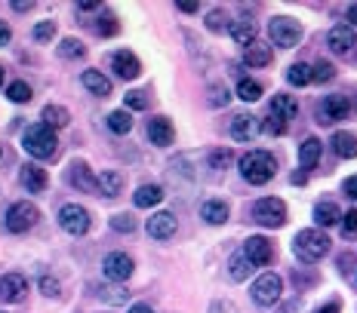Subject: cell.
Masks as SVG:
<instances>
[{
    "instance_id": "cell-21",
    "label": "cell",
    "mask_w": 357,
    "mask_h": 313,
    "mask_svg": "<svg viewBox=\"0 0 357 313\" xmlns=\"http://www.w3.org/2000/svg\"><path fill=\"white\" fill-rule=\"evenodd\" d=\"M342 218H345V215L339 212V206L333 203V200H321V203L314 206V221L321 227H333V225H339Z\"/></svg>"
},
{
    "instance_id": "cell-59",
    "label": "cell",
    "mask_w": 357,
    "mask_h": 313,
    "mask_svg": "<svg viewBox=\"0 0 357 313\" xmlns=\"http://www.w3.org/2000/svg\"><path fill=\"white\" fill-rule=\"evenodd\" d=\"M296 310V304H287V307H280V313H293Z\"/></svg>"
},
{
    "instance_id": "cell-12",
    "label": "cell",
    "mask_w": 357,
    "mask_h": 313,
    "mask_svg": "<svg viewBox=\"0 0 357 313\" xmlns=\"http://www.w3.org/2000/svg\"><path fill=\"white\" fill-rule=\"evenodd\" d=\"M243 255L256 267H265V264H271V258H274V246H271V240H265V236H250V240L243 243Z\"/></svg>"
},
{
    "instance_id": "cell-29",
    "label": "cell",
    "mask_w": 357,
    "mask_h": 313,
    "mask_svg": "<svg viewBox=\"0 0 357 313\" xmlns=\"http://www.w3.org/2000/svg\"><path fill=\"white\" fill-rule=\"evenodd\" d=\"M252 271H256V264H252V261L243 255V252H237V255H231V261H228V273H231L234 282H243Z\"/></svg>"
},
{
    "instance_id": "cell-23",
    "label": "cell",
    "mask_w": 357,
    "mask_h": 313,
    "mask_svg": "<svg viewBox=\"0 0 357 313\" xmlns=\"http://www.w3.org/2000/svg\"><path fill=\"white\" fill-rule=\"evenodd\" d=\"M271 114H274V117H280V120H293V117L299 114V104H296L293 95L278 93V95L271 99Z\"/></svg>"
},
{
    "instance_id": "cell-35",
    "label": "cell",
    "mask_w": 357,
    "mask_h": 313,
    "mask_svg": "<svg viewBox=\"0 0 357 313\" xmlns=\"http://www.w3.org/2000/svg\"><path fill=\"white\" fill-rule=\"evenodd\" d=\"M59 56H62V58H84L86 49H84V43H80V40H74V37H65V40L59 43Z\"/></svg>"
},
{
    "instance_id": "cell-49",
    "label": "cell",
    "mask_w": 357,
    "mask_h": 313,
    "mask_svg": "<svg viewBox=\"0 0 357 313\" xmlns=\"http://www.w3.org/2000/svg\"><path fill=\"white\" fill-rule=\"evenodd\" d=\"M210 313H237V307L231 301H215L213 307H210Z\"/></svg>"
},
{
    "instance_id": "cell-20",
    "label": "cell",
    "mask_w": 357,
    "mask_h": 313,
    "mask_svg": "<svg viewBox=\"0 0 357 313\" xmlns=\"http://www.w3.org/2000/svg\"><path fill=\"white\" fill-rule=\"evenodd\" d=\"M80 83H84V89H89L93 95H99V99H108L111 95V80L102 71H84L80 74Z\"/></svg>"
},
{
    "instance_id": "cell-47",
    "label": "cell",
    "mask_w": 357,
    "mask_h": 313,
    "mask_svg": "<svg viewBox=\"0 0 357 313\" xmlns=\"http://www.w3.org/2000/svg\"><path fill=\"white\" fill-rule=\"evenodd\" d=\"M231 163V151H213L210 154V166L213 169H225Z\"/></svg>"
},
{
    "instance_id": "cell-50",
    "label": "cell",
    "mask_w": 357,
    "mask_h": 313,
    "mask_svg": "<svg viewBox=\"0 0 357 313\" xmlns=\"http://www.w3.org/2000/svg\"><path fill=\"white\" fill-rule=\"evenodd\" d=\"M342 191L348 193L351 200H357V175H351V178H345V184H342Z\"/></svg>"
},
{
    "instance_id": "cell-24",
    "label": "cell",
    "mask_w": 357,
    "mask_h": 313,
    "mask_svg": "<svg viewBox=\"0 0 357 313\" xmlns=\"http://www.w3.org/2000/svg\"><path fill=\"white\" fill-rule=\"evenodd\" d=\"M200 218H204L206 225H225L228 221V206L222 203V200H206V203L200 206Z\"/></svg>"
},
{
    "instance_id": "cell-45",
    "label": "cell",
    "mask_w": 357,
    "mask_h": 313,
    "mask_svg": "<svg viewBox=\"0 0 357 313\" xmlns=\"http://www.w3.org/2000/svg\"><path fill=\"white\" fill-rule=\"evenodd\" d=\"M342 234H345V236H357V209H351V212L342 218Z\"/></svg>"
},
{
    "instance_id": "cell-58",
    "label": "cell",
    "mask_w": 357,
    "mask_h": 313,
    "mask_svg": "<svg viewBox=\"0 0 357 313\" xmlns=\"http://www.w3.org/2000/svg\"><path fill=\"white\" fill-rule=\"evenodd\" d=\"M302 182H308V175H305V172H296V175H293V184H302Z\"/></svg>"
},
{
    "instance_id": "cell-19",
    "label": "cell",
    "mask_w": 357,
    "mask_h": 313,
    "mask_svg": "<svg viewBox=\"0 0 357 313\" xmlns=\"http://www.w3.org/2000/svg\"><path fill=\"white\" fill-rule=\"evenodd\" d=\"M68 178H71L74 188H80V191H96V188H99V178H93V172H89V166L84 160H74L71 163Z\"/></svg>"
},
{
    "instance_id": "cell-15",
    "label": "cell",
    "mask_w": 357,
    "mask_h": 313,
    "mask_svg": "<svg viewBox=\"0 0 357 313\" xmlns=\"http://www.w3.org/2000/svg\"><path fill=\"white\" fill-rule=\"evenodd\" d=\"M176 215L173 212H158L148 218V236H154V240H169V236H176Z\"/></svg>"
},
{
    "instance_id": "cell-30",
    "label": "cell",
    "mask_w": 357,
    "mask_h": 313,
    "mask_svg": "<svg viewBox=\"0 0 357 313\" xmlns=\"http://www.w3.org/2000/svg\"><path fill=\"white\" fill-rule=\"evenodd\" d=\"M231 37H234L237 43H241L243 49H247V47H252V43H256V25H252L250 19L234 22V25H231Z\"/></svg>"
},
{
    "instance_id": "cell-55",
    "label": "cell",
    "mask_w": 357,
    "mask_h": 313,
    "mask_svg": "<svg viewBox=\"0 0 357 313\" xmlns=\"http://www.w3.org/2000/svg\"><path fill=\"white\" fill-rule=\"evenodd\" d=\"M348 22H351V28H357V3L348 6Z\"/></svg>"
},
{
    "instance_id": "cell-18",
    "label": "cell",
    "mask_w": 357,
    "mask_h": 313,
    "mask_svg": "<svg viewBox=\"0 0 357 313\" xmlns=\"http://www.w3.org/2000/svg\"><path fill=\"white\" fill-rule=\"evenodd\" d=\"M19 182L25 184L31 193H43V191H47V172H43L37 163H25V166H22Z\"/></svg>"
},
{
    "instance_id": "cell-10",
    "label": "cell",
    "mask_w": 357,
    "mask_h": 313,
    "mask_svg": "<svg viewBox=\"0 0 357 313\" xmlns=\"http://www.w3.org/2000/svg\"><path fill=\"white\" fill-rule=\"evenodd\" d=\"M102 273L111 280V282H123L132 277V258L123 255V252H111V255L102 261Z\"/></svg>"
},
{
    "instance_id": "cell-46",
    "label": "cell",
    "mask_w": 357,
    "mask_h": 313,
    "mask_svg": "<svg viewBox=\"0 0 357 313\" xmlns=\"http://www.w3.org/2000/svg\"><path fill=\"white\" fill-rule=\"evenodd\" d=\"M225 13L222 10H213L210 16H206V25H210V31H225Z\"/></svg>"
},
{
    "instance_id": "cell-2",
    "label": "cell",
    "mask_w": 357,
    "mask_h": 313,
    "mask_svg": "<svg viewBox=\"0 0 357 313\" xmlns=\"http://www.w3.org/2000/svg\"><path fill=\"white\" fill-rule=\"evenodd\" d=\"M22 147H25L31 156L37 160H50L59 151V141H56V129H50L47 123H34L25 129V138H22Z\"/></svg>"
},
{
    "instance_id": "cell-36",
    "label": "cell",
    "mask_w": 357,
    "mask_h": 313,
    "mask_svg": "<svg viewBox=\"0 0 357 313\" xmlns=\"http://www.w3.org/2000/svg\"><path fill=\"white\" fill-rule=\"evenodd\" d=\"M6 95H10V102H31V86L25 83V80H16V83H10V89H6Z\"/></svg>"
},
{
    "instance_id": "cell-26",
    "label": "cell",
    "mask_w": 357,
    "mask_h": 313,
    "mask_svg": "<svg viewBox=\"0 0 357 313\" xmlns=\"http://www.w3.org/2000/svg\"><path fill=\"white\" fill-rule=\"evenodd\" d=\"M330 145H333V151L339 156H345V160H354L357 156V136L354 132H336Z\"/></svg>"
},
{
    "instance_id": "cell-11",
    "label": "cell",
    "mask_w": 357,
    "mask_h": 313,
    "mask_svg": "<svg viewBox=\"0 0 357 313\" xmlns=\"http://www.w3.org/2000/svg\"><path fill=\"white\" fill-rule=\"evenodd\" d=\"M25 295H28V280L22 273H3L0 277V298L3 301L19 304V301H25Z\"/></svg>"
},
{
    "instance_id": "cell-28",
    "label": "cell",
    "mask_w": 357,
    "mask_h": 313,
    "mask_svg": "<svg viewBox=\"0 0 357 313\" xmlns=\"http://www.w3.org/2000/svg\"><path fill=\"white\" fill-rule=\"evenodd\" d=\"M160 200H163L160 184H142V188L136 191V197H132V203H136L139 209H151V206H158Z\"/></svg>"
},
{
    "instance_id": "cell-57",
    "label": "cell",
    "mask_w": 357,
    "mask_h": 313,
    "mask_svg": "<svg viewBox=\"0 0 357 313\" xmlns=\"http://www.w3.org/2000/svg\"><path fill=\"white\" fill-rule=\"evenodd\" d=\"M31 0H28V3H13V10H16V13H25V10H31Z\"/></svg>"
},
{
    "instance_id": "cell-42",
    "label": "cell",
    "mask_w": 357,
    "mask_h": 313,
    "mask_svg": "<svg viewBox=\"0 0 357 313\" xmlns=\"http://www.w3.org/2000/svg\"><path fill=\"white\" fill-rule=\"evenodd\" d=\"M228 99H231V93H228L222 83H213L210 86V102L215 104V108H222V104H228Z\"/></svg>"
},
{
    "instance_id": "cell-6",
    "label": "cell",
    "mask_w": 357,
    "mask_h": 313,
    "mask_svg": "<svg viewBox=\"0 0 357 313\" xmlns=\"http://www.w3.org/2000/svg\"><path fill=\"white\" fill-rule=\"evenodd\" d=\"M252 218L265 227H280L287 225V203L278 197H262L256 206H252Z\"/></svg>"
},
{
    "instance_id": "cell-43",
    "label": "cell",
    "mask_w": 357,
    "mask_h": 313,
    "mask_svg": "<svg viewBox=\"0 0 357 313\" xmlns=\"http://www.w3.org/2000/svg\"><path fill=\"white\" fill-rule=\"evenodd\" d=\"M336 77V68H333L330 62H317L314 65V80L317 83H326V80H333Z\"/></svg>"
},
{
    "instance_id": "cell-52",
    "label": "cell",
    "mask_w": 357,
    "mask_h": 313,
    "mask_svg": "<svg viewBox=\"0 0 357 313\" xmlns=\"http://www.w3.org/2000/svg\"><path fill=\"white\" fill-rule=\"evenodd\" d=\"M314 313H339V301H330V304H324V307H317Z\"/></svg>"
},
{
    "instance_id": "cell-53",
    "label": "cell",
    "mask_w": 357,
    "mask_h": 313,
    "mask_svg": "<svg viewBox=\"0 0 357 313\" xmlns=\"http://www.w3.org/2000/svg\"><path fill=\"white\" fill-rule=\"evenodd\" d=\"M77 10L80 13H96V10H99V3H89V0H84V3H77Z\"/></svg>"
},
{
    "instance_id": "cell-38",
    "label": "cell",
    "mask_w": 357,
    "mask_h": 313,
    "mask_svg": "<svg viewBox=\"0 0 357 313\" xmlns=\"http://www.w3.org/2000/svg\"><path fill=\"white\" fill-rule=\"evenodd\" d=\"M262 132H268V136H284L287 132V120H280V117L268 114L262 120Z\"/></svg>"
},
{
    "instance_id": "cell-34",
    "label": "cell",
    "mask_w": 357,
    "mask_h": 313,
    "mask_svg": "<svg viewBox=\"0 0 357 313\" xmlns=\"http://www.w3.org/2000/svg\"><path fill=\"white\" fill-rule=\"evenodd\" d=\"M237 99H243V102H259V99H262V86H259L256 80L243 77L241 83H237Z\"/></svg>"
},
{
    "instance_id": "cell-32",
    "label": "cell",
    "mask_w": 357,
    "mask_h": 313,
    "mask_svg": "<svg viewBox=\"0 0 357 313\" xmlns=\"http://www.w3.org/2000/svg\"><path fill=\"white\" fill-rule=\"evenodd\" d=\"M287 80L293 86H308L311 80H314V68H311V65H305V62H296V65H289Z\"/></svg>"
},
{
    "instance_id": "cell-3",
    "label": "cell",
    "mask_w": 357,
    "mask_h": 313,
    "mask_svg": "<svg viewBox=\"0 0 357 313\" xmlns=\"http://www.w3.org/2000/svg\"><path fill=\"white\" fill-rule=\"evenodd\" d=\"M293 252L302 261L314 264V261H321L326 252H330V236H326L324 230H317V227L299 230V234H296V240H293Z\"/></svg>"
},
{
    "instance_id": "cell-9",
    "label": "cell",
    "mask_w": 357,
    "mask_h": 313,
    "mask_svg": "<svg viewBox=\"0 0 357 313\" xmlns=\"http://www.w3.org/2000/svg\"><path fill=\"white\" fill-rule=\"evenodd\" d=\"M348 114H351V102L345 95H326L321 102V108H317V120L321 123H339Z\"/></svg>"
},
{
    "instance_id": "cell-5",
    "label": "cell",
    "mask_w": 357,
    "mask_h": 313,
    "mask_svg": "<svg viewBox=\"0 0 357 313\" xmlns=\"http://www.w3.org/2000/svg\"><path fill=\"white\" fill-rule=\"evenodd\" d=\"M37 218H40V212H37V206H31L28 200H22V203H13L6 209V230L10 234H28Z\"/></svg>"
},
{
    "instance_id": "cell-22",
    "label": "cell",
    "mask_w": 357,
    "mask_h": 313,
    "mask_svg": "<svg viewBox=\"0 0 357 313\" xmlns=\"http://www.w3.org/2000/svg\"><path fill=\"white\" fill-rule=\"evenodd\" d=\"M271 47H265V43H252V47H247L243 49V62L250 65V68H268L271 65Z\"/></svg>"
},
{
    "instance_id": "cell-13",
    "label": "cell",
    "mask_w": 357,
    "mask_h": 313,
    "mask_svg": "<svg viewBox=\"0 0 357 313\" xmlns=\"http://www.w3.org/2000/svg\"><path fill=\"white\" fill-rule=\"evenodd\" d=\"M326 43L336 56H348L354 47H357V37H354V28L351 25H336L330 34H326Z\"/></svg>"
},
{
    "instance_id": "cell-54",
    "label": "cell",
    "mask_w": 357,
    "mask_h": 313,
    "mask_svg": "<svg viewBox=\"0 0 357 313\" xmlns=\"http://www.w3.org/2000/svg\"><path fill=\"white\" fill-rule=\"evenodd\" d=\"M130 313H154V310L148 307V304H132V307H130Z\"/></svg>"
},
{
    "instance_id": "cell-17",
    "label": "cell",
    "mask_w": 357,
    "mask_h": 313,
    "mask_svg": "<svg viewBox=\"0 0 357 313\" xmlns=\"http://www.w3.org/2000/svg\"><path fill=\"white\" fill-rule=\"evenodd\" d=\"M148 138H151V145H158V147L173 145V138H176L173 123H169L167 117H154V120L148 123Z\"/></svg>"
},
{
    "instance_id": "cell-25",
    "label": "cell",
    "mask_w": 357,
    "mask_h": 313,
    "mask_svg": "<svg viewBox=\"0 0 357 313\" xmlns=\"http://www.w3.org/2000/svg\"><path fill=\"white\" fill-rule=\"evenodd\" d=\"M102 193V197H108V200H114V197H121V191H123V175L121 172H102L99 175V188H96Z\"/></svg>"
},
{
    "instance_id": "cell-60",
    "label": "cell",
    "mask_w": 357,
    "mask_h": 313,
    "mask_svg": "<svg viewBox=\"0 0 357 313\" xmlns=\"http://www.w3.org/2000/svg\"><path fill=\"white\" fill-rule=\"evenodd\" d=\"M0 83H3V68H0Z\"/></svg>"
},
{
    "instance_id": "cell-56",
    "label": "cell",
    "mask_w": 357,
    "mask_h": 313,
    "mask_svg": "<svg viewBox=\"0 0 357 313\" xmlns=\"http://www.w3.org/2000/svg\"><path fill=\"white\" fill-rule=\"evenodd\" d=\"M178 10H182V13H197L200 6L197 3H178Z\"/></svg>"
},
{
    "instance_id": "cell-41",
    "label": "cell",
    "mask_w": 357,
    "mask_h": 313,
    "mask_svg": "<svg viewBox=\"0 0 357 313\" xmlns=\"http://www.w3.org/2000/svg\"><path fill=\"white\" fill-rule=\"evenodd\" d=\"M99 298L108 304H123L130 298V292H123V289H99Z\"/></svg>"
},
{
    "instance_id": "cell-27",
    "label": "cell",
    "mask_w": 357,
    "mask_h": 313,
    "mask_svg": "<svg viewBox=\"0 0 357 313\" xmlns=\"http://www.w3.org/2000/svg\"><path fill=\"white\" fill-rule=\"evenodd\" d=\"M299 163H302V169H314L317 163H321V141L305 138L299 145Z\"/></svg>"
},
{
    "instance_id": "cell-39",
    "label": "cell",
    "mask_w": 357,
    "mask_h": 313,
    "mask_svg": "<svg viewBox=\"0 0 357 313\" xmlns=\"http://www.w3.org/2000/svg\"><path fill=\"white\" fill-rule=\"evenodd\" d=\"M96 31H99L102 37H114L117 31H121V25H117V19H114V16H102V19H99V25H96Z\"/></svg>"
},
{
    "instance_id": "cell-4",
    "label": "cell",
    "mask_w": 357,
    "mask_h": 313,
    "mask_svg": "<svg viewBox=\"0 0 357 313\" xmlns=\"http://www.w3.org/2000/svg\"><path fill=\"white\" fill-rule=\"evenodd\" d=\"M268 37H271L274 47L293 49L296 43L302 40V25L289 16H278V19H271V25H268Z\"/></svg>"
},
{
    "instance_id": "cell-14",
    "label": "cell",
    "mask_w": 357,
    "mask_h": 313,
    "mask_svg": "<svg viewBox=\"0 0 357 313\" xmlns=\"http://www.w3.org/2000/svg\"><path fill=\"white\" fill-rule=\"evenodd\" d=\"M111 68L117 71V77L136 80L139 74H142V62H139V58L132 56L130 49H121V52H114V58H111Z\"/></svg>"
},
{
    "instance_id": "cell-44",
    "label": "cell",
    "mask_w": 357,
    "mask_h": 313,
    "mask_svg": "<svg viewBox=\"0 0 357 313\" xmlns=\"http://www.w3.org/2000/svg\"><path fill=\"white\" fill-rule=\"evenodd\" d=\"M126 108L130 111H145L148 108V95L145 93H126Z\"/></svg>"
},
{
    "instance_id": "cell-7",
    "label": "cell",
    "mask_w": 357,
    "mask_h": 313,
    "mask_svg": "<svg viewBox=\"0 0 357 313\" xmlns=\"http://www.w3.org/2000/svg\"><path fill=\"white\" fill-rule=\"evenodd\" d=\"M280 292H284V280L278 273H262L256 282H252V301L262 304V307H271V304L280 301Z\"/></svg>"
},
{
    "instance_id": "cell-31",
    "label": "cell",
    "mask_w": 357,
    "mask_h": 313,
    "mask_svg": "<svg viewBox=\"0 0 357 313\" xmlns=\"http://www.w3.org/2000/svg\"><path fill=\"white\" fill-rule=\"evenodd\" d=\"M71 114L62 108V104H47L43 108V123L50 126V129H62V126H68Z\"/></svg>"
},
{
    "instance_id": "cell-16",
    "label": "cell",
    "mask_w": 357,
    "mask_h": 313,
    "mask_svg": "<svg viewBox=\"0 0 357 313\" xmlns=\"http://www.w3.org/2000/svg\"><path fill=\"white\" fill-rule=\"evenodd\" d=\"M259 129H262V123H259L252 114H234L231 117V138L234 141H252Z\"/></svg>"
},
{
    "instance_id": "cell-48",
    "label": "cell",
    "mask_w": 357,
    "mask_h": 313,
    "mask_svg": "<svg viewBox=\"0 0 357 313\" xmlns=\"http://www.w3.org/2000/svg\"><path fill=\"white\" fill-rule=\"evenodd\" d=\"M40 289H43V295H59V280H53V277H43L40 280Z\"/></svg>"
},
{
    "instance_id": "cell-37",
    "label": "cell",
    "mask_w": 357,
    "mask_h": 313,
    "mask_svg": "<svg viewBox=\"0 0 357 313\" xmlns=\"http://www.w3.org/2000/svg\"><path fill=\"white\" fill-rule=\"evenodd\" d=\"M111 227H114L117 234H132V230H136V218H132V215H126V212H121V215H114V218H111Z\"/></svg>"
},
{
    "instance_id": "cell-40",
    "label": "cell",
    "mask_w": 357,
    "mask_h": 313,
    "mask_svg": "<svg viewBox=\"0 0 357 313\" xmlns=\"http://www.w3.org/2000/svg\"><path fill=\"white\" fill-rule=\"evenodd\" d=\"M53 34H56V22H40V25H34V40L47 43V40H53Z\"/></svg>"
},
{
    "instance_id": "cell-1",
    "label": "cell",
    "mask_w": 357,
    "mask_h": 313,
    "mask_svg": "<svg viewBox=\"0 0 357 313\" xmlns=\"http://www.w3.org/2000/svg\"><path fill=\"white\" fill-rule=\"evenodd\" d=\"M278 172V160L268 151H250L241 156V175L250 184H268Z\"/></svg>"
},
{
    "instance_id": "cell-8",
    "label": "cell",
    "mask_w": 357,
    "mask_h": 313,
    "mask_svg": "<svg viewBox=\"0 0 357 313\" xmlns=\"http://www.w3.org/2000/svg\"><path fill=\"white\" fill-rule=\"evenodd\" d=\"M59 225H62L65 234L84 236L89 230V212L84 206H77V203H65L62 209H59Z\"/></svg>"
},
{
    "instance_id": "cell-51",
    "label": "cell",
    "mask_w": 357,
    "mask_h": 313,
    "mask_svg": "<svg viewBox=\"0 0 357 313\" xmlns=\"http://www.w3.org/2000/svg\"><path fill=\"white\" fill-rule=\"evenodd\" d=\"M10 37H13V31H10V25H6L3 19H0V47H6L10 43Z\"/></svg>"
},
{
    "instance_id": "cell-33",
    "label": "cell",
    "mask_w": 357,
    "mask_h": 313,
    "mask_svg": "<svg viewBox=\"0 0 357 313\" xmlns=\"http://www.w3.org/2000/svg\"><path fill=\"white\" fill-rule=\"evenodd\" d=\"M108 129L117 132V136H126V132L132 129V117L130 111H111L108 114Z\"/></svg>"
}]
</instances>
